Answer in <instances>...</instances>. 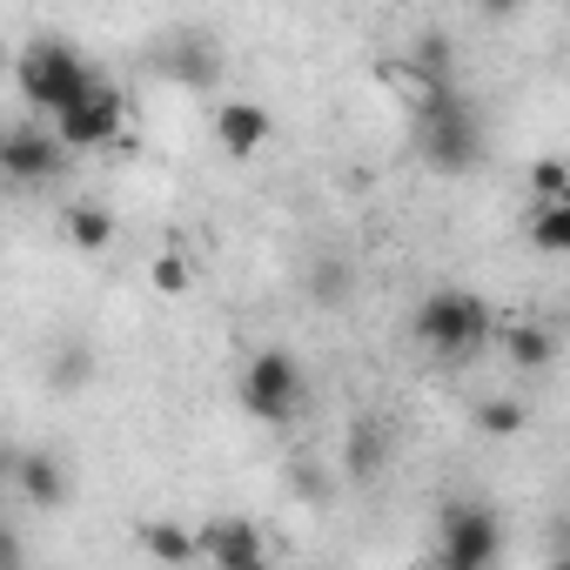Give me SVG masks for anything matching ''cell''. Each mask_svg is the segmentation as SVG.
<instances>
[{
	"label": "cell",
	"mask_w": 570,
	"mask_h": 570,
	"mask_svg": "<svg viewBox=\"0 0 570 570\" xmlns=\"http://www.w3.org/2000/svg\"><path fill=\"white\" fill-rule=\"evenodd\" d=\"M416 128H423V155L436 175H470L483 161V121L456 88H430L416 108Z\"/></svg>",
	"instance_id": "obj_1"
},
{
	"label": "cell",
	"mask_w": 570,
	"mask_h": 570,
	"mask_svg": "<svg viewBox=\"0 0 570 570\" xmlns=\"http://www.w3.org/2000/svg\"><path fill=\"white\" fill-rule=\"evenodd\" d=\"M416 343L423 350H436V356H476L483 343H490V330H497V316H490V303L476 296V289H436V296H423V309H416Z\"/></svg>",
	"instance_id": "obj_2"
},
{
	"label": "cell",
	"mask_w": 570,
	"mask_h": 570,
	"mask_svg": "<svg viewBox=\"0 0 570 570\" xmlns=\"http://www.w3.org/2000/svg\"><path fill=\"white\" fill-rule=\"evenodd\" d=\"M88 81H95V68H88L68 41H35V48L21 55V95H28V108H41V115H55V121L88 95Z\"/></svg>",
	"instance_id": "obj_3"
},
{
	"label": "cell",
	"mask_w": 570,
	"mask_h": 570,
	"mask_svg": "<svg viewBox=\"0 0 570 570\" xmlns=\"http://www.w3.org/2000/svg\"><path fill=\"white\" fill-rule=\"evenodd\" d=\"M303 403H309V376H303V363L289 350L248 356V370H242V410L255 423H296Z\"/></svg>",
	"instance_id": "obj_4"
},
{
	"label": "cell",
	"mask_w": 570,
	"mask_h": 570,
	"mask_svg": "<svg viewBox=\"0 0 570 570\" xmlns=\"http://www.w3.org/2000/svg\"><path fill=\"white\" fill-rule=\"evenodd\" d=\"M121 121H128V101L95 75V81H88V95L55 121V141H61L68 155H81V148H108V141L121 135Z\"/></svg>",
	"instance_id": "obj_5"
},
{
	"label": "cell",
	"mask_w": 570,
	"mask_h": 570,
	"mask_svg": "<svg viewBox=\"0 0 570 570\" xmlns=\"http://www.w3.org/2000/svg\"><path fill=\"white\" fill-rule=\"evenodd\" d=\"M497 550H503V523H497V510H483V503H450V510H443V563L490 570Z\"/></svg>",
	"instance_id": "obj_6"
},
{
	"label": "cell",
	"mask_w": 570,
	"mask_h": 570,
	"mask_svg": "<svg viewBox=\"0 0 570 570\" xmlns=\"http://www.w3.org/2000/svg\"><path fill=\"white\" fill-rule=\"evenodd\" d=\"M61 168H68V148H61L48 128L21 121V128H8V135H0V175H8V181H28V188H41V181H55Z\"/></svg>",
	"instance_id": "obj_7"
},
{
	"label": "cell",
	"mask_w": 570,
	"mask_h": 570,
	"mask_svg": "<svg viewBox=\"0 0 570 570\" xmlns=\"http://www.w3.org/2000/svg\"><path fill=\"white\" fill-rule=\"evenodd\" d=\"M195 557H208V563H222V570H242V563H255V557H268V550H262V530H255L248 517H215V523L195 530Z\"/></svg>",
	"instance_id": "obj_8"
},
{
	"label": "cell",
	"mask_w": 570,
	"mask_h": 570,
	"mask_svg": "<svg viewBox=\"0 0 570 570\" xmlns=\"http://www.w3.org/2000/svg\"><path fill=\"white\" fill-rule=\"evenodd\" d=\"M215 141H222V155L248 161V155L268 141V108H255V101H222V108H215Z\"/></svg>",
	"instance_id": "obj_9"
},
{
	"label": "cell",
	"mask_w": 570,
	"mask_h": 570,
	"mask_svg": "<svg viewBox=\"0 0 570 570\" xmlns=\"http://www.w3.org/2000/svg\"><path fill=\"white\" fill-rule=\"evenodd\" d=\"M21 490H28V503H35V510H55V503H68V470H61V456H48V450H28V456H21Z\"/></svg>",
	"instance_id": "obj_10"
},
{
	"label": "cell",
	"mask_w": 570,
	"mask_h": 570,
	"mask_svg": "<svg viewBox=\"0 0 570 570\" xmlns=\"http://www.w3.org/2000/svg\"><path fill=\"white\" fill-rule=\"evenodd\" d=\"M141 550L155 557V563H195V530L188 523H168V517H148L141 530Z\"/></svg>",
	"instance_id": "obj_11"
},
{
	"label": "cell",
	"mask_w": 570,
	"mask_h": 570,
	"mask_svg": "<svg viewBox=\"0 0 570 570\" xmlns=\"http://www.w3.org/2000/svg\"><path fill=\"white\" fill-rule=\"evenodd\" d=\"M61 228H68V242H75V248H81V255H101V248H108V242H115V215H108V208H101V202H75V208H68V222H61Z\"/></svg>",
	"instance_id": "obj_12"
},
{
	"label": "cell",
	"mask_w": 570,
	"mask_h": 570,
	"mask_svg": "<svg viewBox=\"0 0 570 570\" xmlns=\"http://www.w3.org/2000/svg\"><path fill=\"white\" fill-rule=\"evenodd\" d=\"M503 356H510L517 376H530V370H543V363L557 356V343H550L543 323H517V330H503Z\"/></svg>",
	"instance_id": "obj_13"
},
{
	"label": "cell",
	"mask_w": 570,
	"mask_h": 570,
	"mask_svg": "<svg viewBox=\"0 0 570 570\" xmlns=\"http://www.w3.org/2000/svg\"><path fill=\"white\" fill-rule=\"evenodd\" d=\"M343 456H350V476L363 483V476H376L383 470V456H390V430L383 423H356L350 430V443H343Z\"/></svg>",
	"instance_id": "obj_14"
},
{
	"label": "cell",
	"mask_w": 570,
	"mask_h": 570,
	"mask_svg": "<svg viewBox=\"0 0 570 570\" xmlns=\"http://www.w3.org/2000/svg\"><path fill=\"white\" fill-rule=\"evenodd\" d=\"M530 242L543 255H563L570 248V202H537L530 208Z\"/></svg>",
	"instance_id": "obj_15"
},
{
	"label": "cell",
	"mask_w": 570,
	"mask_h": 570,
	"mask_svg": "<svg viewBox=\"0 0 570 570\" xmlns=\"http://www.w3.org/2000/svg\"><path fill=\"white\" fill-rule=\"evenodd\" d=\"M148 275H155V289H161V296H188V289H195V268H188V255H161Z\"/></svg>",
	"instance_id": "obj_16"
},
{
	"label": "cell",
	"mask_w": 570,
	"mask_h": 570,
	"mask_svg": "<svg viewBox=\"0 0 570 570\" xmlns=\"http://www.w3.org/2000/svg\"><path fill=\"white\" fill-rule=\"evenodd\" d=\"M476 423H483V436H517V430H523V403L497 396V403H483V410H476Z\"/></svg>",
	"instance_id": "obj_17"
},
{
	"label": "cell",
	"mask_w": 570,
	"mask_h": 570,
	"mask_svg": "<svg viewBox=\"0 0 570 570\" xmlns=\"http://www.w3.org/2000/svg\"><path fill=\"white\" fill-rule=\"evenodd\" d=\"M530 188H537V202H570V168L563 161H537Z\"/></svg>",
	"instance_id": "obj_18"
},
{
	"label": "cell",
	"mask_w": 570,
	"mask_h": 570,
	"mask_svg": "<svg viewBox=\"0 0 570 570\" xmlns=\"http://www.w3.org/2000/svg\"><path fill=\"white\" fill-rule=\"evenodd\" d=\"M316 296H343V268H336V262L316 268Z\"/></svg>",
	"instance_id": "obj_19"
},
{
	"label": "cell",
	"mask_w": 570,
	"mask_h": 570,
	"mask_svg": "<svg viewBox=\"0 0 570 570\" xmlns=\"http://www.w3.org/2000/svg\"><path fill=\"white\" fill-rule=\"evenodd\" d=\"M0 570H21V543H14V530H0Z\"/></svg>",
	"instance_id": "obj_20"
},
{
	"label": "cell",
	"mask_w": 570,
	"mask_h": 570,
	"mask_svg": "<svg viewBox=\"0 0 570 570\" xmlns=\"http://www.w3.org/2000/svg\"><path fill=\"white\" fill-rule=\"evenodd\" d=\"M242 570H275V563H268V557H255V563H242Z\"/></svg>",
	"instance_id": "obj_21"
},
{
	"label": "cell",
	"mask_w": 570,
	"mask_h": 570,
	"mask_svg": "<svg viewBox=\"0 0 570 570\" xmlns=\"http://www.w3.org/2000/svg\"><path fill=\"white\" fill-rule=\"evenodd\" d=\"M0 483H8V450H0Z\"/></svg>",
	"instance_id": "obj_22"
},
{
	"label": "cell",
	"mask_w": 570,
	"mask_h": 570,
	"mask_svg": "<svg viewBox=\"0 0 570 570\" xmlns=\"http://www.w3.org/2000/svg\"><path fill=\"white\" fill-rule=\"evenodd\" d=\"M436 570H463V563H436Z\"/></svg>",
	"instance_id": "obj_23"
}]
</instances>
